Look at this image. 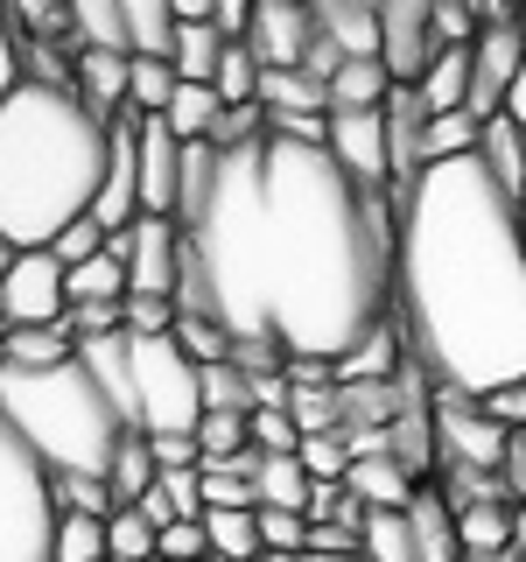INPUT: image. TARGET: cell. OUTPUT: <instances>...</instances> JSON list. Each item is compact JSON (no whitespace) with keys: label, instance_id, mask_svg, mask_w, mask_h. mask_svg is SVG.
<instances>
[{"label":"cell","instance_id":"6da1fadb","mask_svg":"<svg viewBox=\"0 0 526 562\" xmlns=\"http://www.w3.org/2000/svg\"><path fill=\"white\" fill-rule=\"evenodd\" d=\"M393 190L351 183L330 148L267 134L218 155V190L190 246L232 338L338 366L393 316Z\"/></svg>","mask_w":526,"mask_h":562},{"label":"cell","instance_id":"7a4b0ae2","mask_svg":"<svg viewBox=\"0 0 526 562\" xmlns=\"http://www.w3.org/2000/svg\"><path fill=\"white\" fill-rule=\"evenodd\" d=\"M393 316L443 394L491 401L526 380V211L478 155L428 162L400 190Z\"/></svg>","mask_w":526,"mask_h":562},{"label":"cell","instance_id":"3957f363","mask_svg":"<svg viewBox=\"0 0 526 562\" xmlns=\"http://www.w3.org/2000/svg\"><path fill=\"white\" fill-rule=\"evenodd\" d=\"M113 120H99L78 92L14 85L0 99V239L14 254H49L78 218H92Z\"/></svg>","mask_w":526,"mask_h":562},{"label":"cell","instance_id":"277c9868","mask_svg":"<svg viewBox=\"0 0 526 562\" xmlns=\"http://www.w3.org/2000/svg\"><path fill=\"white\" fill-rule=\"evenodd\" d=\"M0 422H8L22 443L43 457L57 479H105L113 457L127 450V415L99 394V380L78 359L49 366V373H22V366H0Z\"/></svg>","mask_w":526,"mask_h":562},{"label":"cell","instance_id":"5b68a950","mask_svg":"<svg viewBox=\"0 0 526 562\" xmlns=\"http://www.w3.org/2000/svg\"><path fill=\"white\" fill-rule=\"evenodd\" d=\"M57 471L0 422V562H49L57 555Z\"/></svg>","mask_w":526,"mask_h":562},{"label":"cell","instance_id":"8992f818","mask_svg":"<svg viewBox=\"0 0 526 562\" xmlns=\"http://www.w3.org/2000/svg\"><path fill=\"white\" fill-rule=\"evenodd\" d=\"M134 401H140V436H197L204 422L197 366L183 359L175 338H134Z\"/></svg>","mask_w":526,"mask_h":562},{"label":"cell","instance_id":"52a82bcc","mask_svg":"<svg viewBox=\"0 0 526 562\" xmlns=\"http://www.w3.org/2000/svg\"><path fill=\"white\" fill-rule=\"evenodd\" d=\"M105 254L127 260V295H162V303H175V274H183V225L175 218H134L127 233L105 239Z\"/></svg>","mask_w":526,"mask_h":562},{"label":"cell","instance_id":"ba28073f","mask_svg":"<svg viewBox=\"0 0 526 562\" xmlns=\"http://www.w3.org/2000/svg\"><path fill=\"white\" fill-rule=\"evenodd\" d=\"M64 310H70V295H64V260L57 254H22L0 274V324L8 330L64 324Z\"/></svg>","mask_w":526,"mask_h":562},{"label":"cell","instance_id":"9c48e42d","mask_svg":"<svg viewBox=\"0 0 526 562\" xmlns=\"http://www.w3.org/2000/svg\"><path fill=\"white\" fill-rule=\"evenodd\" d=\"M435 443H443L449 464H470V471H499L505 464V443L513 429L484 415V401H464V394H435Z\"/></svg>","mask_w":526,"mask_h":562},{"label":"cell","instance_id":"30bf717a","mask_svg":"<svg viewBox=\"0 0 526 562\" xmlns=\"http://www.w3.org/2000/svg\"><path fill=\"white\" fill-rule=\"evenodd\" d=\"M435 29H428V0H386L379 8V64L400 92H414L435 64Z\"/></svg>","mask_w":526,"mask_h":562},{"label":"cell","instance_id":"8fae6325","mask_svg":"<svg viewBox=\"0 0 526 562\" xmlns=\"http://www.w3.org/2000/svg\"><path fill=\"white\" fill-rule=\"evenodd\" d=\"M323 148L338 155V169L365 190H386L393 183V148H386V105L379 113H330L323 127Z\"/></svg>","mask_w":526,"mask_h":562},{"label":"cell","instance_id":"7c38bea8","mask_svg":"<svg viewBox=\"0 0 526 562\" xmlns=\"http://www.w3.org/2000/svg\"><path fill=\"white\" fill-rule=\"evenodd\" d=\"M92 218L105 225V233H127V225L140 218V120L134 113L113 120V155H105V183H99Z\"/></svg>","mask_w":526,"mask_h":562},{"label":"cell","instance_id":"4fadbf2b","mask_svg":"<svg viewBox=\"0 0 526 562\" xmlns=\"http://www.w3.org/2000/svg\"><path fill=\"white\" fill-rule=\"evenodd\" d=\"M309 43H316V8H302V0H260L253 8L245 49L260 57V70H302Z\"/></svg>","mask_w":526,"mask_h":562},{"label":"cell","instance_id":"5bb4252c","mask_svg":"<svg viewBox=\"0 0 526 562\" xmlns=\"http://www.w3.org/2000/svg\"><path fill=\"white\" fill-rule=\"evenodd\" d=\"M175 183H183V140L169 120H140V218H175Z\"/></svg>","mask_w":526,"mask_h":562},{"label":"cell","instance_id":"9a60e30c","mask_svg":"<svg viewBox=\"0 0 526 562\" xmlns=\"http://www.w3.org/2000/svg\"><path fill=\"white\" fill-rule=\"evenodd\" d=\"M400 345H408V330H400V316H386L379 330H365V338L338 359V386H386V380H400Z\"/></svg>","mask_w":526,"mask_h":562},{"label":"cell","instance_id":"2e32d148","mask_svg":"<svg viewBox=\"0 0 526 562\" xmlns=\"http://www.w3.org/2000/svg\"><path fill=\"white\" fill-rule=\"evenodd\" d=\"M478 162L491 169V183L505 190L513 204H526V127H513V120H484V134H478Z\"/></svg>","mask_w":526,"mask_h":562},{"label":"cell","instance_id":"e0dca14e","mask_svg":"<svg viewBox=\"0 0 526 562\" xmlns=\"http://www.w3.org/2000/svg\"><path fill=\"white\" fill-rule=\"evenodd\" d=\"M351 492H358V506H365V514H400V506H408L414 499V479H408V471H400L393 464V457H351V479H344Z\"/></svg>","mask_w":526,"mask_h":562},{"label":"cell","instance_id":"ac0fdd59","mask_svg":"<svg viewBox=\"0 0 526 562\" xmlns=\"http://www.w3.org/2000/svg\"><path fill=\"white\" fill-rule=\"evenodd\" d=\"M70 43L99 57H134L127 43V0H70Z\"/></svg>","mask_w":526,"mask_h":562},{"label":"cell","instance_id":"d6986e66","mask_svg":"<svg viewBox=\"0 0 526 562\" xmlns=\"http://www.w3.org/2000/svg\"><path fill=\"white\" fill-rule=\"evenodd\" d=\"M127 64L134 57H99V49H78V78H70V92L92 105L99 120H119V113H127Z\"/></svg>","mask_w":526,"mask_h":562},{"label":"cell","instance_id":"ffe728a7","mask_svg":"<svg viewBox=\"0 0 526 562\" xmlns=\"http://www.w3.org/2000/svg\"><path fill=\"white\" fill-rule=\"evenodd\" d=\"M316 35L338 43L344 57H379V8H365V0H323L316 8Z\"/></svg>","mask_w":526,"mask_h":562},{"label":"cell","instance_id":"44dd1931","mask_svg":"<svg viewBox=\"0 0 526 562\" xmlns=\"http://www.w3.org/2000/svg\"><path fill=\"white\" fill-rule=\"evenodd\" d=\"M78 359V338L64 324H43V330H8L0 338V366H22V373H49V366H70Z\"/></svg>","mask_w":526,"mask_h":562},{"label":"cell","instance_id":"7402d4cb","mask_svg":"<svg viewBox=\"0 0 526 562\" xmlns=\"http://www.w3.org/2000/svg\"><path fill=\"white\" fill-rule=\"evenodd\" d=\"M309 506V471L295 457H260L253 471V514H302Z\"/></svg>","mask_w":526,"mask_h":562},{"label":"cell","instance_id":"603a6c76","mask_svg":"<svg viewBox=\"0 0 526 562\" xmlns=\"http://www.w3.org/2000/svg\"><path fill=\"white\" fill-rule=\"evenodd\" d=\"M260 105H267V120H323L330 99L302 70H260Z\"/></svg>","mask_w":526,"mask_h":562},{"label":"cell","instance_id":"cb8c5ba5","mask_svg":"<svg viewBox=\"0 0 526 562\" xmlns=\"http://www.w3.org/2000/svg\"><path fill=\"white\" fill-rule=\"evenodd\" d=\"M470 49H478V43H470ZM470 49H435L428 78L414 85L421 105H428V120L435 113H464V99H470Z\"/></svg>","mask_w":526,"mask_h":562},{"label":"cell","instance_id":"d4e9b609","mask_svg":"<svg viewBox=\"0 0 526 562\" xmlns=\"http://www.w3.org/2000/svg\"><path fill=\"white\" fill-rule=\"evenodd\" d=\"M175 92H183L175 64H162V57H134L127 64V113L134 120H162L175 105Z\"/></svg>","mask_w":526,"mask_h":562},{"label":"cell","instance_id":"484cf974","mask_svg":"<svg viewBox=\"0 0 526 562\" xmlns=\"http://www.w3.org/2000/svg\"><path fill=\"white\" fill-rule=\"evenodd\" d=\"M456 541H464L470 562L513 555V506H464L456 514Z\"/></svg>","mask_w":526,"mask_h":562},{"label":"cell","instance_id":"4316f807","mask_svg":"<svg viewBox=\"0 0 526 562\" xmlns=\"http://www.w3.org/2000/svg\"><path fill=\"white\" fill-rule=\"evenodd\" d=\"M218 57H225V35L210 22H175V78L183 85H210L218 78Z\"/></svg>","mask_w":526,"mask_h":562},{"label":"cell","instance_id":"83f0119b","mask_svg":"<svg viewBox=\"0 0 526 562\" xmlns=\"http://www.w3.org/2000/svg\"><path fill=\"white\" fill-rule=\"evenodd\" d=\"M197 401H204V415H245V422H253V408H260L253 380H245L232 359H225V366H197Z\"/></svg>","mask_w":526,"mask_h":562},{"label":"cell","instance_id":"f1b7e54d","mask_svg":"<svg viewBox=\"0 0 526 562\" xmlns=\"http://www.w3.org/2000/svg\"><path fill=\"white\" fill-rule=\"evenodd\" d=\"M127 43L134 57H175V8L169 0H127Z\"/></svg>","mask_w":526,"mask_h":562},{"label":"cell","instance_id":"f546056e","mask_svg":"<svg viewBox=\"0 0 526 562\" xmlns=\"http://www.w3.org/2000/svg\"><path fill=\"white\" fill-rule=\"evenodd\" d=\"M64 295L70 303H127V260L99 254L84 268H64Z\"/></svg>","mask_w":526,"mask_h":562},{"label":"cell","instance_id":"4dcf8cb0","mask_svg":"<svg viewBox=\"0 0 526 562\" xmlns=\"http://www.w3.org/2000/svg\"><path fill=\"white\" fill-rule=\"evenodd\" d=\"M162 120H169V134L190 148V140H210V134H218V120H225V99L210 92V85H183V92H175V105H169Z\"/></svg>","mask_w":526,"mask_h":562},{"label":"cell","instance_id":"1f68e13d","mask_svg":"<svg viewBox=\"0 0 526 562\" xmlns=\"http://www.w3.org/2000/svg\"><path fill=\"white\" fill-rule=\"evenodd\" d=\"M358 555H365V562H421V541H414L408 506H400V514H373V520H365Z\"/></svg>","mask_w":526,"mask_h":562},{"label":"cell","instance_id":"d6a6232c","mask_svg":"<svg viewBox=\"0 0 526 562\" xmlns=\"http://www.w3.org/2000/svg\"><path fill=\"white\" fill-rule=\"evenodd\" d=\"M155 479H162V471H155V450H148V436H127V450L113 457V471H105V485H113V499L119 506H140L155 492Z\"/></svg>","mask_w":526,"mask_h":562},{"label":"cell","instance_id":"836d02e7","mask_svg":"<svg viewBox=\"0 0 526 562\" xmlns=\"http://www.w3.org/2000/svg\"><path fill=\"white\" fill-rule=\"evenodd\" d=\"M210 562H260V514H204Z\"/></svg>","mask_w":526,"mask_h":562},{"label":"cell","instance_id":"e575fe53","mask_svg":"<svg viewBox=\"0 0 526 562\" xmlns=\"http://www.w3.org/2000/svg\"><path fill=\"white\" fill-rule=\"evenodd\" d=\"M478 120L470 113H435L428 120V140H421V169L428 162H464V155H478Z\"/></svg>","mask_w":526,"mask_h":562},{"label":"cell","instance_id":"d590c367","mask_svg":"<svg viewBox=\"0 0 526 562\" xmlns=\"http://www.w3.org/2000/svg\"><path fill=\"white\" fill-rule=\"evenodd\" d=\"M210 92H218L225 105H253L260 99V57L245 43H225L218 57V78H210Z\"/></svg>","mask_w":526,"mask_h":562},{"label":"cell","instance_id":"8d00e7d4","mask_svg":"<svg viewBox=\"0 0 526 562\" xmlns=\"http://www.w3.org/2000/svg\"><path fill=\"white\" fill-rule=\"evenodd\" d=\"M197 450H204V464H197V471L232 464V457L253 450V429H245V415H204V422H197Z\"/></svg>","mask_w":526,"mask_h":562},{"label":"cell","instance_id":"74e56055","mask_svg":"<svg viewBox=\"0 0 526 562\" xmlns=\"http://www.w3.org/2000/svg\"><path fill=\"white\" fill-rule=\"evenodd\" d=\"M175 345H183L190 366H225L232 359V330L210 324V316H175Z\"/></svg>","mask_w":526,"mask_h":562},{"label":"cell","instance_id":"f35d334b","mask_svg":"<svg viewBox=\"0 0 526 562\" xmlns=\"http://www.w3.org/2000/svg\"><path fill=\"white\" fill-rule=\"evenodd\" d=\"M49 562H113V549H105V520L92 514H64L57 527V555Z\"/></svg>","mask_w":526,"mask_h":562},{"label":"cell","instance_id":"ab89813d","mask_svg":"<svg viewBox=\"0 0 526 562\" xmlns=\"http://www.w3.org/2000/svg\"><path fill=\"white\" fill-rule=\"evenodd\" d=\"M295 464L309 471V485H344L351 479V443H344V436H302Z\"/></svg>","mask_w":526,"mask_h":562},{"label":"cell","instance_id":"60d3db41","mask_svg":"<svg viewBox=\"0 0 526 562\" xmlns=\"http://www.w3.org/2000/svg\"><path fill=\"white\" fill-rule=\"evenodd\" d=\"M155 527H148V514H134V506H119L113 520H105V549H113V562H155Z\"/></svg>","mask_w":526,"mask_h":562},{"label":"cell","instance_id":"b9f144b4","mask_svg":"<svg viewBox=\"0 0 526 562\" xmlns=\"http://www.w3.org/2000/svg\"><path fill=\"white\" fill-rule=\"evenodd\" d=\"M245 429H253L260 457H295V450H302V429H295V415H281V408H253Z\"/></svg>","mask_w":526,"mask_h":562},{"label":"cell","instance_id":"7bdbcfd3","mask_svg":"<svg viewBox=\"0 0 526 562\" xmlns=\"http://www.w3.org/2000/svg\"><path fill=\"white\" fill-rule=\"evenodd\" d=\"M57 506H64V514H92V520L119 514V499H113L105 479H57Z\"/></svg>","mask_w":526,"mask_h":562},{"label":"cell","instance_id":"ee69618b","mask_svg":"<svg viewBox=\"0 0 526 562\" xmlns=\"http://www.w3.org/2000/svg\"><path fill=\"white\" fill-rule=\"evenodd\" d=\"M260 555H309V520L302 514H260Z\"/></svg>","mask_w":526,"mask_h":562},{"label":"cell","instance_id":"f6af8a7d","mask_svg":"<svg viewBox=\"0 0 526 562\" xmlns=\"http://www.w3.org/2000/svg\"><path fill=\"white\" fill-rule=\"evenodd\" d=\"M428 29H435L443 49H470V43H478V14L456 8V0H428Z\"/></svg>","mask_w":526,"mask_h":562},{"label":"cell","instance_id":"bcb514c9","mask_svg":"<svg viewBox=\"0 0 526 562\" xmlns=\"http://www.w3.org/2000/svg\"><path fill=\"white\" fill-rule=\"evenodd\" d=\"M127 338H175V303H162V295H127Z\"/></svg>","mask_w":526,"mask_h":562},{"label":"cell","instance_id":"7dc6e473","mask_svg":"<svg viewBox=\"0 0 526 562\" xmlns=\"http://www.w3.org/2000/svg\"><path fill=\"white\" fill-rule=\"evenodd\" d=\"M155 562H210V535L204 520H175L162 541H155Z\"/></svg>","mask_w":526,"mask_h":562},{"label":"cell","instance_id":"c3c4849f","mask_svg":"<svg viewBox=\"0 0 526 562\" xmlns=\"http://www.w3.org/2000/svg\"><path fill=\"white\" fill-rule=\"evenodd\" d=\"M105 239H113V233H105L99 218H78V225H70V233H64L57 246H49V254H57L64 268H84V260H99V254H105Z\"/></svg>","mask_w":526,"mask_h":562},{"label":"cell","instance_id":"681fc988","mask_svg":"<svg viewBox=\"0 0 526 562\" xmlns=\"http://www.w3.org/2000/svg\"><path fill=\"white\" fill-rule=\"evenodd\" d=\"M484 415L499 422V429H526V380H513V386H499V394L484 401Z\"/></svg>","mask_w":526,"mask_h":562},{"label":"cell","instance_id":"f907efd6","mask_svg":"<svg viewBox=\"0 0 526 562\" xmlns=\"http://www.w3.org/2000/svg\"><path fill=\"white\" fill-rule=\"evenodd\" d=\"M22 85V35H14V22H8V8H0V99Z\"/></svg>","mask_w":526,"mask_h":562},{"label":"cell","instance_id":"816d5d0a","mask_svg":"<svg viewBox=\"0 0 526 562\" xmlns=\"http://www.w3.org/2000/svg\"><path fill=\"white\" fill-rule=\"evenodd\" d=\"M210 29H218L225 43H245V35H253V8H245V0H218V8H210Z\"/></svg>","mask_w":526,"mask_h":562},{"label":"cell","instance_id":"f5cc1de1","mask_svg":"<svg viewBox=\"0 0 526 562\" xmlns=\"http://www.w3.org/2000/svg\"><path fill=\"white\" fill-rule=\"evenodd\" d=\"M505 492H513V506H526V429H513V443H505V464H499Z\"/></svg>","mask_w":526,"mask_h":562},{"label":"cell","instance_id":"db71d44e","mask_svg":"<svg viewBox=\"0 0 526 562\" xmlns=\"http://www.w3.org/2000/svg\"><path fill=\"white\" fill-rule=\"evenodd\" d=\"M505 120H513V127H526V64H519L513 92H505Z\"/></svg>","mask_w":526,"mask_h":562},{"label":"cell","instance_id":"11a10c76","mask_svg":"<svg viewBox=\"0 0 526 562\" xmlns=\"http://www.w3.org/2000/svg\"><path fill=\"white\" fill-rule=\"evenodd\" d=\"M513 555L526 562V506H513Z\"/></svg>","mask_w":526,"mask_h":562},{"label":"cell","instance_id":"9f6ffc18","mask_svg":"<svg viewBox=\"0 0 526 562\" xmlns=\"http://www.w3.org/2000/svg\"><path fill=\"white\" fill-rule=\"evenodd\" d=\"M14 260H22V254H14V246H8V239H0V274H8V268H14Z\"/></svg>","mask_w":526,"mask_h":562},{"label":"cell","instance_id":"6f0895ef","mask_svg":"<svg viewBox=\"0 0 526 562\" xmlns=\"http://www.w3.org/2000/svg\"><path fill=\"white\" fill-rule=\"evenodd\" d=\"M302 562H365L358 549H351V555H302Z\"/></svg>","mask_w":526,"mask_h":562},{"label":"cell","instance_id":"680465c9","mask_svg":"<svg viewBox=\"0 0 526 562\" xmlns=\"http://www.w3.org/2000/svg\"><path fill=\"white\" fill-rule=\"evenodd\" d=\"M491 562H519V555H491Z\"/></svg>","mask_w":526,"mask_h":562},{"label":"cell","instance_id":"91938a15","mask_svg":"<svg viewBox=\"0 0 526 562\" xmlns=\"http://www.w3.org/2000/svg\"><path fill=\"white\" fill-rule=\"evenodd\" d=\"M519 211H526V204H519Z\"/></svg>","mask_w":526,"mask_h":562}]
</instances>
